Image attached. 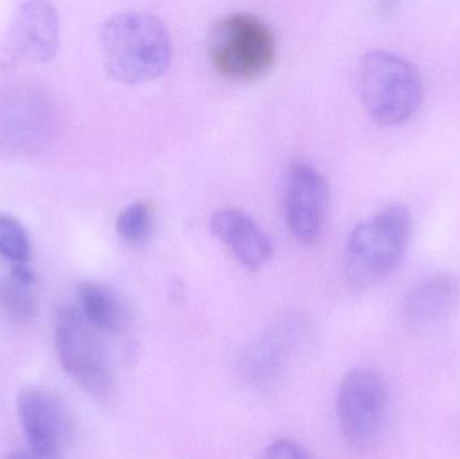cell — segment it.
<instances>
[{
	"instance_id": "cell-15",
	"label": "cell",
	"mask_w": 460,
	"mask_h": 459,
	"mask_svg": "<svg viewBox=\"0 0 460 459\" xmlns=\"http://www.w3.org/2000/svg\"><path fill=\"white\" fill-rule=\"evenodd\" d=\"M0 307L15 322L31 321L37 313V298L31 286L16 282L13 278L3 280L0 283Z\"/></svg>"
},
{
	"instance_id": "cell-4",
	"label": "cell",
	"mask_w": 460,
	"mask_h": 459,
	"mask_svg": "<svg viewBox=\"0 0 460 459\" xmlns=\"http://www.w3.org/2000/svg\"><path fill=\"white\" fill-rule=\"evenodd\" d=\"M208 51L221 75L233 80H252L272 66L275 35L253 13H229L210 27Z\"/></svg>"
},
{
	"instance_id": "cell-11",
	"label": "cell",
	"mask_w": 460,
	"mask_h": 459,
	"mask_svg": "<svg viewBox=\"0 0 460 459\" xmlns=\"http://www.w3.org/2000/svg\"><path fill=\"white\" fill-rule=\"evenodd\" d=\"M460 301V282L453 274H439L419 283L402 302L405 325L413 331H429L445 323Z\"/></svg>"
},
{
	"instance_id": "cell-12",
	"label": "cell",
	"mask_w": 460,
	"mask_h": 459,
	"mask_svg": "<svg viewBox=\"0 0 460 459\" xmlns=\"http://www.w3.org/2000/svg\"><path fill=\"white\" fill-rule=\"evenodd\" d=\"M210 228L248 269H261L272 258L273 244L270 236L243 210L235 207L216 210L210 218Z\"/></svg>"
},
{
	"instance_id": "cell-14",
	"label": "cell",
	"mask_w": 460,
	"mask_h": 459,
	"mask_svg": "<svg viewBox=\"0 0 460 459\" xmlns=\"http://www.w3.org/2000/svg\"><path fill=\"white\" fill-rule=\"evenodd\" d=\"M284 356L286 348L281 334H268L243 353L241 360L243 375L252 384L267 387L280 375Z\"/></svg>"
},
{
	"instance_id": "cell-16",
	"label": "cell",
	"mask_w": 460,
	"mask_h": 459,
	"mask_svg": "<svg viewBox=\"0 0 460 459\" xmlns=\"http://www.w3.org/2000/svg\"><path fill=\"white\" fill-rule=\"evenodd\" d=\"M154 215L150 202L137 201L121 210L116 221V229L126 242L143 243L153 231Z\"/></svg>"
},
{
	"instance_id": "cell-13",
	"label": "cell",
	"mask_w": 460,
	"mask_h": 459,
	"mask_svg": "<svg viewBox=\"0 0 460 459\" xmlns=\"http://www.w3.org/2000/svg\"><path fill=\"white\" fill-rule=\"evenodd\" d=\"M81 314L97 331L121 336L129 326V312L121 296L110 286L86 282L78 288Z\"/></svg>"
},
{
	"instance_id": "cell-8",
	"label": "cell",
	"mask_w": 460,
	"mask_h": 459,
	"mask_svg": "<svg viewBox=\"0 0 460 459\" xmlns=\"http://www.w3.org/2000/svg\"><path fill=\"white\" fill-rule=\"evenodd\" d=\"M18 414L31 452L42 459H59L70 446L73 422L61 399L30 387L18 398Z\"/></svg>"
},
{
	"instance_id": "cell-6",
	"label": "cell",
	"mask_w": 460,
	"mask_h": 459,
	"mask_svg": "<svg viewBox=\"0 0 460 459\" xmlns=\"http://www.w3.org/2000/svg\"><path fill=\"white\" fill-rule=\"evenodd\" d=\"M385 410V383L377 371L356 368L346 375L338 395V418L343 437L353 449L375 446Z\"/></svg>"
},
{
	"instance_id": "cell-7",
	"label": "cell",
	"mask_w": 460,
	"mask_h": 459,
	"mask_svg": "<svg viewBox=\"0 0 460 459\" xmlns=\"http://www.w3.org/2000/svg\"><path fill=\"white\" fill-rule=\"evenodd\" d=\"M54 110L49 96L30 85L0 92V145L13 153H31L48 142Z\"/></svg>"
},
{
	"instance_id": "cell-17",
	"label": "cell",
	"mask_w": 460,
	"mask_h": 459,
	"mask_svg": "<svg viewBox=\"0 0 460 459\" xmlns=\"http://www.w3.org/2000/svg\"><path fill=\"white\" fill-rule=\"evenodd\" d=\"M31 253L27 232L8 215H0V255L13 264H26Z\"/></svg>"
},
{
	"instance_id": "cell-1",
	"label": "cell",
	"mask_w": 460,
	"mask_h": 459,
	"mask_svg": "<svg viewBox=\"0 0 460 459\" xmlns=\"http://www.w3.org/2000/svg\"><path fill=\"white\" fill-rule=\"evenodd\" d=\"M102 50L105 67L113 78L127 84L142 83L169 66L172 37L155 13L124 10L102 24Z\"/></svg>"
},
{
	"instance_id": "cell-19",
	"label": "cell",
	"mask_w": 460,
	"mask_h": 459,
	"mask_svg": "<svg viewBox=\"0 0 460 459\" xmlns=\"http://www.w3.org/2000/svg\"><path fill=\"white\" fill-rule=\"evenodd\" d=\"M5 459H42L32 452H15Z\"/></svg>"
},
{
	"instance_id": "cell-18",
	"label": "cell",
	"mask_w": 460,
	"mask_h": 459,
	"mask_svg": "<svg viewBox=\"0 0 460 459\" xmlns=\"http://www.w3.org/2000/svg\"><path fill=\"white\" fill-rule=\"evenodd\" d=\"M260 459H311L307 453L289 439H279L270 444Z\"/></svg>"
},
{
	"instance_id": "cell-3",
	"label": "cell",
	"mask_w": 460,
	"mask_h": 459,
	"mask_svg": "<svg viewBox=\"0 0 460 459\" xmlns=\"http://www.w3.org/2000/svg\"><path fill=\"white\" fill-rule=\"evenodd\" d=\"M358 89L365 110L384 126L412 118L423 99L418 70L407 59L385 50H372L362 57Z\"/></svg>"
},
{
	"instance_id": "cell-10",
	"label": "cell",
	"mask_w": 460,
	"mask_h": 459,
	"mask_svg": "<svg viewBox=\"0 0 460 459\" xmlns=\"http://www.w3.org/2000/svg\"><path fill=\"white\" fill-rule=\"evenodd\" d=\"M8 38L19 58L50 61L59 46L58 11L48 2L22 3L13 13Z\"/></svg>"
},
{
	"instance_id": "cell-5",
	"label": "cell",
	"mask_w": 460,
	"mask_h": 459,
	"mask_svg": "<svg viewBox=\"0 0 460 459\" xmlns=\"http://www.w3.org/2000/svg\"><path fill=\"white\" fill-rule=\"evenodd\" d=\"M56 348L64 371L89 395L105 399L113 390L107 349L81 312L65 306L56 315Z\"/></svg>"
},
{
	"instance_id": "cell-9",
	"label": "cell",
	"mask_w": 460,
	"mask_h": 459,
	"mask_svg": "<svg viewBox=\"0 0 460 459\" xmlns=\"http://www.w3.org/2000/svg\"><path fill=\"white\" fill-rule=\"evenodd\" d=\"M329 207V183L313 164L296 161L289 167L286 183L287 223L296 239H318Z\"/></svg>"
},
{
	"instance_id": "cell-2",
	"label": "cell",
	"mask_w": 460,
	"mask_h": 459,
	"mask_svg": "<svg viewBox=\"0 0 460 459\" xmlns=\"http://www.w3.org/2000/svg\"><path fill=\"white\" fill-rule=\"evenodd\" d=\"M412 221L402 204L384 207L351 231L345 250L346 277L357 287L385 279L402 260Z\"/></svg>"
}]
</instances>
